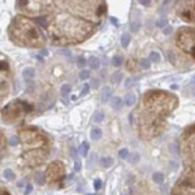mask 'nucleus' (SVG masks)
I'll list each match as a JSON object with an SVG mask.
<instances>
[{
    "label": "nucleus",
    "instance_id": "obj_22",
    "mask_svg": "<svg viewBox=\"0 0 195 195\" xmlns=\"http://www.w3.org/2000/svg\"><path fill=\"white\" fill-rule=\"evenodd\" d=\"M70 90H72L70 85H62L61 86V94L62 95H68V94L70 92Z\"/></svg>",
    "mask_w": 195,
    "mask_h": 195
},
{
    "label": "nucleus",
    "instance_id": "obj_16",
    "mask_svg": "<svg viewBox=\"0 0 195 195\" xmlns=\"http://www.w3.org/2000/svg\"><path fill=\"white\" fill-rule=\"evenodd\" d=\"M153 181H155L156 183L161 185L164 182V174L163 173H155L153 174Z\"/></svg>",
    "mask_w": 195,
    "mask_h": 195
},
{
    "label": "nucleus",
    "instance_id": "obj_32",
    "mask_svg": "<svg viewBox=\"0 0 195 195\" xmlns=\"http://www.w3.org/2000/svg\"><path fill=\"white\" fill-rule=\"evenodd\" d=\"M172 31H173V27H172V26H165V27H164V30H163V33L165 34V35H169Z\"/></svg>",
    "mask_w": 195,
    "mask_h": 195
},
{
    "label": "nucleus",
    "instance_id": "obj_31",
    "mask_svg": "<svg viewBox=\"0 0 195 195\" xmlns=\"http://www.w3.org/2000/svg\"><path fill=\"white\" fill-rule=\"evenodd\" d=\"M138 161H139V155H138V153H133L131 155V157H130V163H138Z\"/></svg>",
    "mask_w": 195,
    "mask_h": 195
},
{
    "label": "nucleus",
    "instance_id": "obj_43",
    "mask_svg": "<svg viewBox=\"0 0 195 195\" xmlns=\"http://www.w3.org/2000/svg\"><path fill=\"white\" fill-rule=\"evenodd\" d=\"M170 0H164V4H166V3H169Z\"/></svg>",
    "mask_w": 195,
    "mask_h": 195
},
{
    "label": "nucleus",
    "instance_id": "obj_11",
    "mask_svg": "<svg viewBox=\"0 0 195 195\" xmlns=\"http://www.w3.org/2000/svg\"><path fill=\"white\" fill-rule=\"evenodd\" d=\"M103 120H104V113H103V112L98 111V112H95V113H94V117H92V121L94 122H96V124H100Z\"/></svg>",
    "mask_w": 195,
    "mask_h": 195
},
{
    "label": "nucleus",
    "instance_id": "obj_15",
    "mask_svg": "<svg viewBox=\"0 0 195 195\" xmlns=\"http://www.w3.org/2000/svg\"><path fill=\"white\" fill-rule=\"evenodd\" d=\"M121 104H122V100L120 98H113L112 99V101H111V107L112 108H120L121 107Z\"/></svg>",
    "mask_w": 195,
    "mask_h": 195
},
{
    "label": "nucleus",
    "instance_id": "obj_41",
    "mask_svg": "<svg viewBox=\"0 0 195 195\" xmlns=\"http://www.w3.org/2000/svg\"><path fill=\"white\" fill-rule=\"evenodd\" d=\"M92 86H94V87H98V81H96V79H95V82H92Z\"/></svg>",
    "mask_w": 195,
    "mask_h": 195
},
{
    "label": "nucleus",
    "instance_id": "obj_3",
    "mask_svg": "<svg viewBox=\"0 0 195 195\" xmlns=\"http://www.w3.org/2000/svg\"><path fill=\"white\" fill-rule=\"evenodd\" d=\"M13 90V73L9 59L0 52V107L4 100L12 94Z\"/></svg>",
    "mask_w": 195,
    "mask_h": 195
},
{
    "label": "nucleus",
    "instance_id": "obj_17",
    "mask_svg": "<svg viewBox=\"0 0 195 195\" xmlns=\"http://www.w3.org/2000/svg\"><path fill=\"white\" fill-rule=\"evenodd\" d=\"M4 148H5V139H4V135H3L1 130H0V156L4 152Z\"/></svg>",
    "mask_w": 195,
    "mask_h": 195
},
{
    "label": "nucleus",
    "instance_id": "obj_38",
    "mask_svg": "<svg viewBox=\"0 0 195 195\" xmlns=\"http://www.w3.org/2000/svg\"><path fill=\"white\" fill-rule=\"evenodd\" d=\"M170 168H172V169L177 168V164H176V161H173V160H172V161H170Z\"/></svg>",
    "mask_w": 195,
    "mask_h": 195
},
{
    "label": "nucleus",
    "instance_id": "obj_6",
    "mask_svg": "<svg viewBox=\"0 0 195 195\" xmlns=\"http://www.w3.org/2000/svg\"><path fill=\"white\" fill-rule=\"evenodd\" d=\"M22 77L25 78L26 81L31 79V78L34 77V69L33 68H26V69L22 72Z\"/></svg>",
    "mask_w": 195,
    "mask_h": 195
},
{
    "label": "nucleus",
    "instance_id": "obj_18",
    "mask_svg": "<svg viewBox=\"0 0 195 195\" xmlns=\"http://www.w3.org/2000/svg\"><path fill=\"white\" fill-rule=\"evenodd\" d=\"M44 181H46V178H44V176L42 173H38V174H35V182L38 185H43L44 183Z\"/></svg>",
    "mask_w": 195,
    "mask_h": 195
},
{
    "label": "nucleus",
    "instance_id": "obj_20",
    "mask_svg": "<svg viewBox=\"0 0 195 195\" xmlns=\"http://www.w3.org/2000/svg\"><path fill=\"white\" fill-rule=\"evenodd\" d=\"M150 61H155V62H157V61H160V55L157 53V52H151V55H150Z\"/></svg>",
    "mask_w": 195,
    "mask_h": 195
},
{
    "label": "nucleus",
    "instance_id": "obj_35",
    "mask_svg": "<svg viewBox=\"0 0 195 195\" xmlns=\"http://www.w3.org/2000/svg\"><path fill=\"white\" fill-rule=\"evenodd\" d=\"M9 142H10V144H12V146H16V144L18 143V138H17V137H12Z\"/></svg>",
    "mask_w": 195,
    "mask_h": 195
},
{
    "label": "nucleus",
    "instance_id": "obj_42",
    "mask_svg": "<svg viewBox=\"0 0 195 195\" xmlns=\"http://www.w3.org/2000/svg\"><path fill=\"white\" fill-rule=\"evenodd\" d=\"M172 88H173V90H176V88H178V86H177V85H172Z\"/></svg>",
    "mask_w": 195,
    "mask_h": 195
},
{
    "label": "nucleus",
    "instance_id": "obj_28",
    "mask_svg": "<svg viewBox=\"0 0 195 195\" xmlns=\"http://www.w3.org/2000/svg\"><path fill=\"white\" fill-rule=\"evenodd\" d=\"M156 26H159V27H165L166 26V18H160V20L156 22Z\"/></svg>",
    "mask_w": 195,
    "mask_h": 195
},
{
    "label": "nucleus",
    "instance_id": "obj_8",
    "mask_svg": "<svg viewBox=\"0 0 195 195\" xmlns=\"http://www.w3.org/2000/svg\"><path fill=\"white\" fill-rule=\"evenodd\" d=\"M135 100H137V96H135V94H133V92L126 94V96H125V101H126L127 105H133V104L135 103Z\"/></svg>",
    "mask_w": 195,
    "mask_h": 195
},
{
    "label": "nucleus",
    "instance_id": "obj_37",
    "mask_svg": "<svg viewBox=\"0 0 195 195\" xmlns=\"http://www.w3.org/2000/svg\"><path fill=\"white\" fill-rule=\"evenodd\" d=\"M0 195H10L8 191H5V190H3V189H0Z\"/></svg>",
    "mask_w": 195,
    "mask_h": 195
},
{
    "label": "nucleus",
    "instance_id": "obj_1",
    "mask_svg": "<svg viewBox=\"0 0 195 195\" xmlns=\"http://www.w3.org/2000/svg\"><path fill=\"white\" fill-rule=\"evenodd\" d=\"M22 16L46 43L75 46L96 33L107 16L105 0H16Z\"/></svg>",
    "mask_w": 195,
    "mask_h": 195
},
{
    "label": "nucleus",
    "instance_id": "obj_40",
    "mask_svg": "<svg viewBox=\"0 0 195 195\" xmlns=\"http://www.w3.org/2000/svg\"><path fill=\"white\" fill-rule=\"evenodd\" d=\"M140 1H142V4H143V5L150 4V0H140Z\"/></svg>",
    "mask_w": 195,
    "mask_h": 195
},
{
    "label": "nucleus",
    "instance_id": "obj_25",
    "mask_svg": "<svg viewBox=\"0 0 195 195\" xmlns=\"http://www.w3.org/2000/svg\"><path fill=\"white\" fill-rule=\"evenodd\" d=\"M121 79H122V74H121V73H116V74L112 75V82H113V83L120 82Z\"/></svg>",
    "mask_w": 195,
    "mask_h": 195
},
{
    "label": "nucleus",
    "instance_id": "obj_27",
    "mask_svg": "<svg viewBox=\"0 0 195 195\" xmlns=\"http://www.w3.org/2000/svg\"><path fill=\"white\" fill-rule=\"evenodd\" d=\"M140 65H142L143 69H148V68H150V65H151V62H150V60H148V59H143L142 62H140Z\"/></svg>",
    "mask_w": 195,
    "mask_h": 195
},
{
    "label": "nucleus",
    "instance_id": "obj_34",
    "mask_svg": "<svg viewBox=\"0 0 195 195\" xmlns=\"http://www.w3.org/2000/svg\"><path fill=\"white\" fill-rule=\"evenodd\" d=\"M79 169H81V161L79 160H75V163H74V170L78 172Z\"/></svg>",
    "mask_w": 195,
    "mask_h": 195
},
{
    "label": "nucleus",
    "instance_id": "obj_39",
    "mask_svg": "<svg viewBox=\"0 0 195 195\" xmlns=\"http://www.w3.org/2000/svg\"><path fill=\"white\" fill-rule=\"evenodd\" d=\"M31 190H33V187H31V185H29V186H27V189H26V191H25V194H26V195H27V194H29V192H30V191H31Z\"/></svg>",
    "mask_w": 195,
    "mask_h": 195
},
{
    "label": "nucleus",
    "instance_id": "obj_14",
    "mask_svg": "<svg viewBox=\"0 0 195 195\" xmlns=\"http://www.w3.org/2000/svg\"><path fill=\"white\" fill-rule=\"evenodd\" d=\"M129 42H130V35L129 34H124V35L121 36V46L124 47V48H126V47L129 46Z\"/></svg>",
    "mask_w": 195,
    "mask_h": 195
},
{
    "label": "nucleus",
    "instance_id": "obj_21",
    "mask_svg": "<svg viewBox=\"0 0 195 195\" xmlns=\"http://www.w3.org/2000/svg\"><path fill=\"white\" fill-rule=\"evenodd\" d=\"M4 177L7 179H14V173L10 169H5L4 170Z\"/></svg>",
    "mask_w": 195,
    "mask_h": 195
},
{
    "label": "nucleus",
    "instance_id": "obj_12",
    "mask_svg": "<svg viewBox=\"0 0 195 195\" xmlns=\"http://www.w3.org/2000/svg\"><path fill=\"white\" fill-rule=\"evenodd\" d=\"M100 164H101V166H104V168H109V166L113 164V160H112L111 157H101Z\"/></svg>",
    "mask_w": 195,
    "mask_h": 195
},
{
    "label": "nucleus",
    "instance_id": "obj_36",
    "mask_svg": "<svg viewBox=\"0 0 195 195\" xmlns=\"http://www.w3.org/2000/svg\"><path fill=\"white\" fill-rule=\"evenodd\" d=\"M100 186H101V181H100V179H96V181H95V189L99 190V189H100Z\"/></svg>",
    "mask_w": 195,
    "mask_h": 195
},
{
    "label": "nucleus",
    "instance_id": "obj_7",
    "mask_svg": "<svg viewBox=\"0 0 195 195\" xmlns=\"http://www.w3.org/2000/svg\"><path fill=\"white\" fill-rule=\"evenodd\" d=\"M130 27H131V31H138L140 27V20L138 17L133 18L131 22H130Z\"/></svg>",
    "mask_w": 195,
    "mask_h": 195
},
{
    "label": "nucleus",
    "instance_id": "obj_2",
    "mask_svg": "<svg viewBox=\"0 0 195 195\" xmlns=\"http://www.w3.org/2000/svg\"><path fill=\"white\" fill-rule=\"evenodd\" d=\"M18 133L23 147V163L31 168L40 165L47 159L49 152L48 138L36 127H25Z\"/></svg>",
    "mask_w": 195,
    "mask_h": 195
},
{
    "label": "nucleus",
    "instance_id": "obj_13",
    "mask_svg": "<svg viewBox=\"0 0 195 195\" xmlns=\"http://www.w3.org/2000/svg\"><path fill=\"white\" fill-rule=\"evenodd\" d=\"M88 65H90L91 69H98L99 68V60L96 59V57H90V60H88Z\"/></svg>",
    "mask_w": 195,
    "mask_h": 195
},
{
    "label": "nucleus",
    "instance_id": "obj_33",
    "mask_svg": "<svg viewBox=\"0 0 195 195\" xmlns=\"http://www.w3.org/2000/svg\"><path fill=\"white\" fill-rule=\"evenodd\" d=\"M133 83H134V81H133L131 78H127V79L125 81V87H130Z\"/></svg>",
    "mask_w": 195,
    "mask_h": 195
},
{
    "label": "nucleus",
    "instance_id": "obj_23",
    "mask_svg": "<svg viewBox=\"0 0 195 195\" xmlns=\"http://www.w3.org/2000/svg\"><path fill=\"white\" fill-rule=\"evenodd\" d=\"M118 156H120V159H126L127 156H129V151L126 150V148H122V150H120V152H118Z\"/></svg>",
    "mask_w": 195,
    "mask_h": 195
},
{
    "label": "nucleus",
    "instance_id": "obj_24",
    "mask_svg": "<svg viewBox=\"0 0 195 195\" xmlns=\"http://www.w3.org/2000/svg\"><path fill=\"white\" fill-rule=\"evenodd\" d=\"M88 77H90V72H88V70H82V72L79 73V79L85 81V79H87Z\"/></svg>",
    "mask_w": 195,
    "mask_h": 195
},
{
    "label": "nucleus",
    "instance_id": "obj_5",
    "mask_svg": "<svg viewBox=\"0 0 195 195\" xmlns=\"http://www.w3.org/2000/svg\"><path fill=\"white\" fill-rule=\"evenodd\" d=\"M64 173H65V169H64V165H62L60 161H53L48 165L46 170V181L51 185H55V183H60L61 179L64 178Z\"/></svg>",
    "mask_w": 195,
    "mask_h": 195
},
{
    "label": "nucleus",
    "instance_id": "obj_19",
    "mask_svg": "<svg viewBox=\"0 0 195 195\" xmlns=\"http://www.w3.org/2000/svg\"><path fill=\"white\" fill-rule=\"evenodd\" d=\"M87 151H88V144L86 142H83V144L81 146V148H79V152H81V155H83V156H87Z\"/></svg>",
    "mask_w": 195,
    "mask_h": 195
},
{
    "label": "nucleus",
    "instance_id": "obj_44",
    "mask_svg": "<svg viewBox=\"0 0 195 195\" xmlns=\"http://www.w3.org/2000/svg\"><path fill=\"white\" fill-rule=\"evenodd\" d=\"M194 83H195V75H194Z\"/></svg>",
    "mask_w": 195,
    "mask_h": 195
},
{
    "label": "nucleus",
    "instance_id": "obj_26",
    "mask_svg": "<svg viewBox=\"0 0 195 195\" xmlns=\"http://www.w3.org/2000/svg\"><path fill=\"white\" fill-rule=\"evenodd\" d=\"M122 62H124V59H122L121 56H116L113 59V65H114V66H120Z\"/></svg>",
    "mask_w": 195,
    "mask_h": 195
},
{
    "label": "nucleus",
    "instance_id": "obj_29",
    "mask_svg": "<svg viewBox=\"0 0 195 195\" xmlns=\"http://www.w3.org/2000/svg\"><path fill=\"white\" fill-rule=\"evenodd\" d=\"M77 65L79 68H83L86 65V59L85 57H78V60H77Z\"/></svg>",
    "mask_w": 195,
    "mask_h": 195
},
{
    "label": "nucleus",
    "instance_id": "obj_9",
    "mask_svg": "<svg viewBox=\"0 0 195 195\" xmlns=\"http://www.w3.org/2000/svg\"><path fill=\"white\" fill-rule=\"evenodd\" d=\"M109 96H111V87L105 86V87L103 88V91H101V100L107 101L109 99Z\"/></svg>",
    "mask_w": 195,
    "mask_h": 195
},
{
    "label": "nucleus",
    "instance_id": "obj_10",
    "mask_svg": "<svg viewBox=\"0 0 195 195\" xmlns=\"http://www.w3.org/2000/svg\"><path fill=\"white\" fill-rule=\"evenodd\" d=\"M101 138V130L99 127H95V129L91 130V139L94 140H98Z\"/></svg>",
    "mask_w": 195,
    "mask_h": 195
},
{
    "label": "nucleus",
    "instance_id": "obj_4",
    "mask_svg": "<svg viewBox=\"0 0 195 195\" xmlns=\"http://www.w3.org/2000/svg\"><path fill=\"white\" fill-rule=\"evenodd\" d=\"M33 107L22 100H13L1 109V118L7 124H16L25 118Z\"/></svg>",
    "mask_w": 195,
    "mask_h": 195
},
{
    "label": "nucleus",
    "instance_id": "obj_30",
    "mask_svg": "<svg viewBox=\"0 0 195 195\" xmlns=\"http://www.w3.org/2000/svg\"><path fill=\"white\" fill-rule=\"evenodd\" d=\"M88 90H90V86H88L87 83H85V85H83V87H82V91H81V95H87Z\"/></svg>",
    "mask_w": 195,
    "mask_h": 195
}]
</instances>
